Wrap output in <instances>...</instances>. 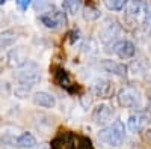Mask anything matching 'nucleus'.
Masks as SVG:
<instances>
[{
	"label": "nucleus",
	"mask_w": 151,
	"mask_h": 149,
	"mask_svg": "<svg viewBox=\"0 0 151 149\" xmlns=\"http://www.w3.org/2000/svg\"><path fill=\"white\" fill-rule=\"evenodd\" d=\"M41 81V74H40V66H38L36 62L33 60H26L23 65L18 66L17 71V86H15V96L23 99L26 98L32 88L35 84H38Z\"/></svg>",
	"instance_id": "f257e3e1"
},
{
	"label": "nucleus",
	"mask_w": 151,
	"mask_h": 149,
	"mask_svg": "<svg viewBox=\"0 0 151 149\" xmlns=\"http://www.w3.org/2000/svg\"><path fill=\"white\" fill-rule=\"evenodd\" d=\"M124 135H125L124 123L121 120H115L110 125L104 127L103 130H100L98 139L107 146H119L124 140Z\"/></svg>",
	"instance_id": "f03ea898"
},
{
	"label": "nucleus",
	"mask_w": 151,
	"mask_h": 149,
	"mask_svg": "<svg viewBox=\"0 0 151 149\" xmlns=\"http://www.w3.org/2000/svg\"><path fill=\"white\" fill-rule=\"evenodd\" d=\"M118 104L124 108H137L142 103L141 93L134 88H124L118 92Z\"/></svg>",
	"instance_id": "7ed1b4c3"
},
{
	"label": "nucleus",
	"mask_w": 151,
	"mask_h": 149,
	"mask_svg": "<svg viewBox=\"0 0 151 149\" xmlns=\"http://www.w3.org/2000/svg\"><path fill=\"white\" fill-rule=\"evenodd\" d=\"M40 21L44 24L47 29L56 30L58 27L65 26V24H67V17H65V12L64 11L53 9V11H48L47 14H42L40 17Z\"/></svg>",
	"instance_id": "20e7f679"
},
{
	"label": "nucleus",
	"mask_w": 151,
	"mask_h": 149,
	"mask_svg": "<svg viewBox=\"0 0 151 149\" xmlns=\"http://www.w3.org/2000/svg\"><path fill=\"white\" fill-rule=\"evenodd\" d=\"M121 33V26L116 23V21H110L107 20L101 27H100V32H98V38L103 44H110L113 42Z\"/></svg>",
	"instance_id": "39448f33"
},
{
	"label": "nucleus",
	"mask_w": 151,
	"mask_h": 149,
	"mask_svg": "<svg viewBox=\"0 0 151 149\" xmlns=\"http://www.w3.org/2000/svg\"><path fill=\"white\" fill-rule=\"evenodd\" d=\"M150 122H151V118H150L148 113L137 111V113H133L127 119V128L132 133H141L150 125Z\"/></svg>",
	"instance_id": "423d86ee"
},
{
	"label": "nucleus",
	"mask_w": 151,
	"mask_h": 149,
	"mask_svg": "<svg viewBox=\"0 0 151 149\" xmlns=\"http://www.w3.org/2000/svg\"><path fill=\"white\" fill-rule=\"evenodd\" d=\"M112 115H113V110H112L110 106L98 104L92 111V120L97 123V125H104V123H107L110 120Z\"/></svg>",
	"instance_id": "0eeeda50"
},
{
	"label": "nucleus",
	"mask_w": 151,
	"mask_h": 149,
	"mask_svg": "<svg viewBox=\"0 0 151 149\" xmlns=\"http://www.w3.org/2000/svg\"><path fill=\"white\" fill-rule=\"evenodd\" d=\"M91 91L95 96L98 98H110L112 92H113V86L109 80L106 78H98L92 83L91 86Z\"/></svg>",
	"instance_id": "6e6552de"
},
{
	"label": "nucleus",
	"mask_w": 151,
	"mask_h": 149,
	"mask_svg": "<svg viewBox=\"0 0 151 149\" xmlns=\"http://www.w3.org/2000/svg\"><path fill=\"white\" fill-rule=\"evenodd\" d=\"M113 53L119 59H132L136 54V47L132 41H119L113 45Z\"/></svg>",
	"instance_id": "1a4fd4ad"
},
{
	"label": "nucleus",
	"mask_w": 151,
	"mask_h": 149,
	"mask_svg": "<svg viewBox=\"0 0 151 149\" xmlns=\"http://www.w3.org/2000/svg\"><path fill=\"white\" fill-rule=\"evenodd\" d=\"M33 103L35 106H40L44 108H53L56 104V99L52 93H48L45 91H40V92L33 93Z\"/></svg>",
	"instance_id": "9d476101"
},
{
	"label": "nucleus",
	"mask_w": 151,
	"mask_h": 149,
	"mask_svg": "<svg viewBox=\"0 0 151 149\" xmlns=\"http://www.w3.org/2000/svg\"><path fill=\"white\" fill-rule=\"evenodd\" d=\"M18 38H20V36H18V30H15V29H8V30L0 32V48H9V47H12L17 42Z\"/></svg>",
	"instance_id": "9b49d317"
},
{
	"label": "nucleus",
	"mask_w": 151,
	"mask_h": 149,
	"mask_svg": "<svg viewBox=\"0 0 151 149\" xmlns=\"http://www.w3.org/2000/svg\"><path fill=\"white\" fill-rule=\"evenodd\" d=\"M36 145L38 142L32 133H23L21 135L17 137V146L21 149H33Z\"/></svg>",
	"instance_id": "f8f14e48"
},
{
	"label": "nucleus",
	"mask_w": 151,
	"mask_h": 149,
	"mask_svg": "<svg viewBox=\"0 0 151 149\" xmlns=\"http://www.w3.org/2000/svg\"><path fill=\"white\" fill-rule=\"evenodd\" d=\"M101 66L110 72V74H115V76H119V77H124L125 74H127V66H124L121 63H115V62H112V60H104Z\"/></svg>",
	"instance_id": "ddd939ff"
},
{
	"label": "nucleus",
	"mask_w": 151,
	"mask_h": 149,
	"mask_svg": "<svg viewBox=\"0 0 151 149\" xmlns=\"http://www.w3.org/2000/svg\"><path fill=\"white\" fill-rule=\"evenodd\" d=\"M144 8H145V3L142 2V0H129L125 11H127V15H130L133 18H137L144 12Z\"/></svg>",
	"instance_id": "4468645a"
},
{
	"label": "nucleus",
	"mask_w": 151,
	"mask_h": 149,
	"mask_svg": "<svg viewBox=\"0 0 151 149\" xmlns=\"http://www.w3.org/2000/svg\"><path fill=\"white\" fill-rule=\"evenodd\" d=\"M55 81L56 84L62 86L65 89H70V84H71V78H70V74L62 69V68H56V72H55Z\"/></svg>",
	"instance_id": "2eb2a0df"
},
{
	"label": "nucleus",
	"mask_w": 151,
	"mask_h": 149,
	"mask_svg": "<svg viewBox=\"0 0 151 149\" xmlns=\"http://www.w3.org/2000/svg\"><path fill=\"white\" fill-rule=\"evenodd\" d=\"M62 9L68 12L70 15H76L82 9V0H64L62 2Z\"/></svg>",
	"instance_id": "dca6fc26"
},
{
	"label": "nucleus",
	"mask_w": 151,
	"mask_h": 149,
	"mask_svg": "<svg viewBox=\"0 0 151 149\" xmlns=\"http://www.w3.org/2000/svg\"><path fill=\"white\" fill-rule=\"evenodd\" d=\"M129 0H104V5L109 11H121Z\"/></svg>",
	"instance_id": "f3484780"
},
{
	"label": "nucleus",
	"mask_w": 151,
	"mask_h": 149,
	"mask_svg": "<svg viewBox=\"0 0 151 149\" xmlns=\"http://www.w3.org/2000/svg\"><path fill=\"white\" fill-rule=\"evenodd\" d=\"M83 18L86 21H95L100 18V12L95 9V8H91V6H86L83 9Z\"/></svg>",
	"instance_id": "a211bd4d"
},
{
	"label": "nucleus",
	"mask_w": 151,
	"mask_h": 149,
	"mask_svg": "<svg viewBox=\"0 0 151 149\" xmlns=\"http://www.w3.org/2000/svg\"><path fill=\"white\" fill-rule=\"evenodd\" d=\"M0 143L2 145H6V146H17V139H14L12 135H9V134H6V135H2L0 137Z\"/></svg>",
	"instance_id": "6ab92c4d"
},
{
	"label": "nucleus",
	"mask_w": 151,
	"mask_h": 149,
	"mask_svg": "<svg viewBox=\"0 0 151 149\" xmlns=\"http://www.w3.org/2000/svg\"><path fill=\"white\" fill-rule=\"evenodd\" d=\"M30 3H32V0H17V5H18V8L21 11H27Z\"/></svg>",
	"instance_id": "aec40b11"
},
{
	"label": "nucleus",
	"mask_w": 151,
	"mask_h": 149,
	"mask_svg": "<svg viewBox=\"0 0 151 149\" xmlns=\"http://www.w3.org/2000/svg\"><path fill=\"white\" fill-rule=\"evenodd\" d=\"M80 103H82V106H83L85 108H88V107L91 106L92 99H91V96H89V95H83V96H80Z\"/></svg>",
	"instance_id": "412c9836"
},
{
	"label": "nucleus",
	"mask_w": 151,
	"mask_h": 149,
	"mask_svg": "<svg viewBox=\"0 0 151 149\" xmlns=\"http://www.w3.org/2000/svg\"><path fill=\"white\" fill-rule=\"evenodd\" d=\"M70 36H71L70 41H71V42H76V41L79 39V32H71V33H70Z\"/></svg>",
	"instance_id": "4be33fe9"
},
{
	"label": "nucleus",
	"mask_w": 151,
	"mask_h": 149,
	"mask_svg": "<svg viewBox=\"0 0 151 149\" xmlns=\"http://www.w3.org/2000/svg\"><path fill=\"white\" fill-rule=\"evenodd\" d=\"M5 2H6V0H0V5H3Z\"/></svg>",
	"instance_id": "5701e85b"
}]
</instances>
